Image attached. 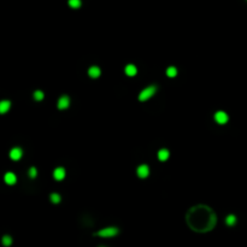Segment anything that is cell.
<instances>
[{
    "instance_id": "1",
    "label": "cell",
    "mask_w": 247,
    "mask_h": 247,
    "mask_svg": "<svg viewBox=\"0 0 247 247\" xmlns=\"http://www.w3.org/2000/svg\"><path fill=\"white\" fill-rule=\"evenodd\" d=\"M118 233V229L117 228H113V227H110V228H105V229H101L96 233L98 236H101V238H111V236H115L117 235Z\"/></svg>"
},
{
    "instance_id": "2",
    "label": "cell",
    "mask_w": 247,
    "mask_h": 247,
    "mask_svg": "<svg viewBox=\"0 0 247 247\" xmlns=\"http://www.w3.org/2000/svg\"><path fill=\"white\" fill-rule=\"evenodd\" d=\"M155 93V87H147V88H145L142 92L140 93V95H139V99L141 100V101H145V100H147V99H150L153 94Z\"/></svg>"
},
{
    "instance_id": "3",
    "label": "cell",
    "mask_w": 247,
    "mask_h": 247,
    "mask_svg": "<svg viewBox=\"0 0 247 247\" xmlns=\"http://www.w3.org/2000/svg\"><path fill=\"white\" fill-rule=\"evenodd\" d=\"M215 120H216L217 123L224 124V123L228 122V116H227L225 112H223V111H218V112H216V115H215Z\"/></svg>"
},
{
    "instance_id": "4",
    "label": "cell",
    "mask_w": 247,
    "mask_h": 247,
    "mask_svg": "<svg viewBox=\"0 0 247 247\" xmlns=\"http://www.w3.org/2000/svg\"><path fill=\"white\" fill-rule=\"evenodd\" d=\"M148 174H150V169H148L147 165H141V166L137 168V175H139V177L145 179V177L148 176Z\"/></svg>"
},
{
    "instance_id": "5",
    "label": "cell",
    "mask_w": 247,
    "mask_h": 247,
    "mask_svg": "<svg viewBox=\"0 0 247 247\" xmlns=\"http://www.w3.org/2000/svg\"><path fill=\"white\" fill-rule=\"evenodd\" d=\"M69 103H70V100H69V98L68 96H62L59 100H58V109H66L68 106H69Z\"/></svg>"
},
{
    "instance_id": "6",
    "label": "cell",
    "mask_w": 247,
    "mask_h": 247,
    "mask_svg": "<svg viewBox=\"0 0 247 247\" xmlns=\"http://www.w3.org/2000/svg\"><path fill=\"white\" fill-rule=\"evenodd\" d=\"M10 157L13 160H18L22 157V150L21 148H12L11 152H10Z\"/></svg>"
},
{
    "instance_id": "7",
    "label": "cell",
    "mask_w": 247,
    "mask_h": 247,
    "mask_svg": "<svg viewBox=\"0 0 247 247\" xmlns=\"http://www.w3.org/2000/svg\"><path fill=\"white\" fill-rule=\"evenodd\" d=\"M88 75H89L91 77H93V78L99 77V76H100V69L96 68V66H92V68L88 70Z\"/></svg>"
},
{
    "instance_id": "8",
    "label": "cell",
    "mask_w": 247,
    "mask_h": 247,
    "mask_svg": "<svg viewBox=\"0 0 247 247\" xmlns=\"http://www.w3.org/2000/svg\"><path fill=\"white\" fill-rule=\"evenodd\" d=\"M64 176H65V171H64L63 168H58V169L54 170V179H56V180H58V181H59V180H63Z\"/></svg>"
},
{
    "instance_id": "9",
    "label": "cell",
    "mask_w": 247,
    "mask_h": 247,
    "mask_svg": "<svg viewBox=\"0 0 247 247\" xmlns=\"http://www.w3.org/2000/svg\"><path fill=\"white\" fill-rule=\"evenodd\" d=\"M136 72H137V70H136V68H135L134 65H131V64L127 65V68H125V74H127L128 76H134V75H136Z\"/></svg>"
},
{
    "instance_id": "10",
    "label": "cell",
    "mask_w": 247,
    "mask_h": 247,
    "mask_svg": "<svg viewBox=\"0 0 247 247\" xmlns=\"http://www.w3.org/2000/svg\"><path fill=\"white\" fill-rule=\"evenodd\" d=\"M5 182H6L7 185H13V183L16 182V176H15L12 172H7V174L5 175Z\"/></svg>"
},
{
    "instance_id": "11",
    "label": "cell",
    "mask_w": 247,
    "mask_h": 247,
    "mask_svg": "<svg viewBox=\"0 0 247 247\" xmlns=\"http://www.w3.org/2000/svg\"><path fill=\"white\" fill-rule=\"evenodd\" d=\"M9 109H10V101L4 100V101L0 103V112L1 113H6Z\"/></svg>"
},
{
    "instance_id": "12",
    "label": "cell",
    "mask_w": 247,
    "mask_h": 247,
    "mask_svg": "<svg viewBox=\"0 0 247 247\" xmlns=\"http://www.w3.org/2000/svg\"><path fill=\"white\" fill-rule=\"evenodd\" d=\"M158 158H159L162 162L166 160V159L169 158V152H168V150H160V151L158 152Z\"/></svg>"
},
{
    "instance_id": "13",
    "label": "cell",
    "mask_w": 247,
    "mask_h": 247,
    "mask_svg": "<svg viewBox=\"0 0 247 247\" xmlns=\"http://www.w3.org/2000/svg\"><path fill=\"white\" fill-rule=\"evenodd\" d=\"M166 75H168L169 77H175V76L177 75V70H176V68H174V66L169 68V69L166 70Z\"/></svg>"
},
{
    "instance_id": "14",
    "label": "cell",
    "mask_w": 247,
    "mask_h": 247,
    "mask_svg": "<svg viewBox=\"0 0 247 247\" xmlns=\"http://www.w3.org/2000/svg\"><path fill=\"white\" fill-rule=\"evenodd\" d=\"M69 5L72 9H77L81 6V0H69Z\"/></svg>"
},
{
    "instance_id": "15",
    "label": "cell",
    "mask_w": 247,
    "mask_h": 247,
    "mask_svg": "<svg viewBox=\"0 0 247 247\" xmlns=\"http://www.w3.org/2000/svg\"><path fill=\"white\" fill-rule=\"evenodd\" d=\"M235 222H236V217L234 216V215H229V216L227 217V224L228 225H234Z\"/></svg>"
},
{
    "instance_id": "16",
    "label": "cell",
    "mask_w": 247,
    "mask_h": 247,
    "mask_svg": "<svg viewBox=\"0 0 247 247\" xmlns=\"http://www.w3.org/2000/svg\"><path fill=\"white\" fill-rule=\"evenodd\" d=\"M2 244H4L5 246H10V245L12 244V239H11L10 236H7V235H6V236H4V238H2Z\"/></svg>"
},
{
    "instance_id": "17",
    "label": "cell",
    "mask_w": 247,
    "mask_h": 247,
    "mask_svg": "<svg viewBox=\"0 0 247 247\" xmlns=\"http://www.w3.org/2000/svg\"><path fill=\"white\" fill-rule=\"evenodd\" d=\"M51 200H52V203L57 204V203L61 201V197H59L58 194H52V195H51Z\"/></svg>"
},
{
    "instance_id": "18",
    "label": "cell",
    "mask_w": 247,
    "mask_h": 247,
    "mask_svg": "<svg viewBox=\"0 0 247 247\" xmlns=\"http://www.w3.org/2000/svg\"><path fill=\"white\" fill-rule=\"evenodd\" d=\"M34 96H35L36 100H42V98H43V93L41 92V91H36V92L34 93Z\"/></svg>"
},
{
    "instance_id": "19",
    "label": "cell",
    "mask_w": 247,
    "mask_h": 247,
    "mask_svg": "<svg viewBox=\"0 0 247 247\" xmlns=\"http://www.w3.org/2000/svg\"><path fill=\"white\" fill-rule=\"evenodd\" d=\"M29 175H30L31 177H35V176H36V169H35V168H31L30 170H29Z\"/></svg>"
}]
</instances>
